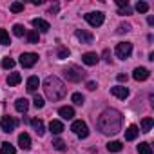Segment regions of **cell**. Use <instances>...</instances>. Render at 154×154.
I'll return each instance as SVG.
<instances>
[{"mask_svg":"<svg viewBox=\"0 0 154 154\" xmlns=\"http://www.w3.org/2000/svg\"><path fill=\"white\" fill-rule=\"evenodd\" d=\"M96 125H98L102 134H116V132H120V129H122V114H120V111L105 109L100 114Z\"/></svg>","mask_w":154,"mask_h":154,"instance_id":"obj_1","label":"cell"},{"mask_svg":"<svg viewBox=\"0 0 154 154\" xmlns=\"http://www.w3.org/2000/svg\"><path fill=\"white\" fill-rule=\"evenodd\" d=\"M44 93L51 102H58L65 96V84L58 76H47L44 80Z\"/></svg>","mask_w":154,"mask_h":154,"instance_id":"obj_2","label":"cell"},{"mask_svg":"<svg viewBox=\"0 0 154 154\" xmlns=\"http://www.w3.org/2000/svg\"><path fill=\"white\" fill-rule=\"evenodd\" d=\"M63 74H65V78L69 80V82H80L84 76H85V72L82 71V69H78L76 65H71V67H67L65 71H63Z\"/></svg>","mask_w":154,"mask_h":154,"instance_id":"obj_3","label":"cell"},{"mask_svg":"<svg viewBox=\"0 0 154 154\" xmlns=\"http://www.w3.org/2000/svg\"><path fill=\"white\" fill-rule=\"evenodd\" d=\"M71 131L78 136V138H87L89 136V129H87V123L85 122H82V120H74L72 122V125H71Z\"/></svg>","mask_w":154,"mask_h":154,"instance_id":"obj_4","label":"cell"},{"mask_svg":"<svg viewBox=\"0 0 154 154\" xmlns=\"http://www.w3.org/2000/svg\"><path fill=\"white\" fill-rule=\"evenodd\" d=\"M84 18H85V22L89 24V26H93V27H100L102 24H103V13L102 11H93V13H87V15H84Z\"/></svg>","mask_w":154,"mask_h":154,"instance_id":"obj_5","label":"cell"},{"mask_svg":"<svg viewBox=\"0 0 154 154\" xmlns=\"http://www.w3.org/2000/svg\"><path fill=\"white\" fill-rule=\"evenodd\" d=\"M116 56L118 58H122V60H125V58H129L131 56V53H132V44L131 42H120L118 45H116Z\"/></svg>","mask_w":154,"mask_h":154,"instance_id":"obj_6","label":"cell"},{"mask_svg":"<svg viewBox=\"0 0 154 154\" xmlns=\"http://www.w3.org/2000/svg\"><path fill=\"white\" fill-rule=\"evenodd\" d=\"M18 122L13 118V116H2V120H0V127H2L4 132H13L17 129Z\"/></svg>","mask_w":154,"mask_h":154,"instance_id":"obj_7","label":"cell"},{"mask_svg":"<svg viewBox=\"0 0 154 154\" xmlns=\"http://www.w3.org/2000/svg\"><path fill=\"white\" fill-rule=\"evenodd\" d=\"M36 62H38V54H36V53H24V54L20 56V63H22V67H26V69L33 67Z\"/></svg>","mask_w":154,"mask_h":154,"instance_id":"obj_8","label":"cell"},{"mask_svg":"<svg viewBox=\"0 0 154 154\" xmlns=\"http://www.w3.org/2000/svg\"><path fill=\"white\" fill-rule=\"evenodd\" d=\"M74 36L78 38L82 44H85V45H89V44H93V40H94V36L91 35V33H87V31H84V29H76L74 31Z\"/></svg>","mask_w":154,"mask_h":154,"instance_id":"obj_9","label":"cell"},{"mask_svg":"<svg viewBox=\"0 0 154 154\" xmlns=\"http://www.w3.org/2000/svg\"><path fill=\"white\" fill-rule=\"evenodd\" d=\"M149 76H150V72H149V69H145V67H136L134 72H132V78H134L136 82H145Z\"/></svg>","mask_w":154,"mask_h":154,"instance_id":"obj_10","label":"cell"},{"mask_svg":"<svg viewBox=\"0 0 154 154\" xmlns=\"http://www.w3.org/2000/svg\"><path fill=\"white\" fill-rule=\"evenodd\" d=\"M33 27H35V31L38 33H47L49 29H51V26H49V22H45L44 18H33Z\"/></svg>","mask_w":154,"mask_h":154,"instance_id":"obj_11","label":"cell"},{"mask_svg":"<svg viewBox=\"0 0 154 154\" xmlns=\"http://www.w3.org/2000/svg\"><path fill=\"white\" fill-rule=\"evenodd\" d=\"M111 94L116 96V98H120V100H125L129 96V89L123 87V85H116V87H111Z\"/></svg>","mask_w":154,"mask_h":154,"instance_id":"obj_12","label":"cell"},{"mask_svg":"<svg viewBox=\"0 0 154 154\" xmlns=\"http://www.w3.org/2000/svg\"><path fill=\"white\" fill-rule=\"evenodd\" d=\"M18 145H20L22 150H29V149H31V138H29L27 132L18 134Z\"/></svg>","mask_w":154,"mask_h":154,"instance_id":"obj_13","label":"cell"},{"mask_svg":"<svg viewBox=\"0 0 154 154\" xmlns=\"http://www.w3.org/2000/svg\"><path fill=\"white\" fill-rule=\"evenodd\" d=\"M98 54L96 53H84L82 54V62L85 63V65H96L98 63Z\"/></svg>","mask_w":154,"mask_h":154,"instance_id":"obj_14","label":"cell"},{"mask_svg":"<svg viewBox=\"0 0 154 154\" xmlns=\"http://www.w3.org/2000/svg\"><path fill=\"white\" fill-rule=\"evenodd\" d=\"M138 134H140L138 125H129V127H127V131H125V140H127V141H132V140H136V138H138Z\"/></svg>","mask_w":154,"mask_h":154,"instance_id":"obj_15","label":"cell"},{"mask_svg":"<svg viewBox=\"0 0 154 154\" xmlns=\"http://www.w3.org/2000/svg\"><path fill=\"white\" fill-rule=\"evenodd\" d=\"M49 131H51L53 134H62V132H63V123H62L60 120H51Z\"/></svg>","mask_w":154,"mask_h":154,"instance_id":"obj_16","label":"cell"},{"mask_svg":"<svg viewBox=\"0 0 154 154\" xmlns=\"http://www.w3.org/2000/svg\"><path fill=\"white\" fill-rule=\"evenodd\" d=\"M58 114L62 116V120H72L74 109H72V107H60V109H58Z\"/></svg>","mask_w":154,"mask_h":154,"instance_id":"obj_17","label":"cell"},{"mask_svg":"<svg viewBox=\"0 0 154 154\" xmlns=\"http://www.w3.org/2000/svg\"><path fill=\"white\" fill-rule=\"evenodd\" d=\"M29 123L33 125V129H35V132H36L38 136H42V134L45 132V129H44V122H42V120H38V118H33Z\"/></svg>","mask_w":154,"mask_h":154,"instance_id":"obj_18","label":"cell"},{"mask_svg":"<svg viewBox=\"0 0 154 154\" xmlns=\"http://www.w3.org/2000/svg\"><path fill=\"white\" fill-rule=\"evenodd\" d=\"M15 109H17L18 112H27V109H29V102H27L26 98H18V100L15 102Z\"/></svg>","mask_w":154,"mask_h":154,"instance_id":"obj_19","label":"cell"},{"mask_svg":"<svg viewBox=\"0 0 154 154\" xmlns=\"http://www.w3.org/2000/svg\"><path fill=\"white\" fill-rule=\"evenodd\" d=\"M38 85H40L38 76H29V80H27V91H29V93H36Z\"/></svg>","mask_w":154,"mask_h":154,"instance_id":"obj_20","label":"cell"},{"mask_svg":"<svg viewBox=\"0 0 154 154\" xmlns=\"http://www.w3.org/2000/svg\"><path fill=\"white\" fill-rule=\"evenodd\" d=\"M20 82H22V76H20V72H9V76H8V85L15 87V85H18Z\"/></svg>","mask_w":154,"mask_h":154,"instance_id":"obj_21","label":"cell"},{"mask_svg":"<svg viewBox=\"0 0 154 154\" xmlns=\"http://www.w3.org/2000/svg\"><path fill=\"white\" fill-rule=\"evenodd\" d=\"M152 125H154V120H152V118H143V120H141V129H140V132H149V131L152 129Z\"/></svg>","mask_w":154,"mask_h":154,"instance_id":"obj_22","label":"cell"},{"mask_svg":"<svg viewBox=\"0 0 154 154\" xmlns=\"http://www.w3.org/2000/svg\"><path fill=\"white\" fill-rule=\"evenodd\" d=\"M123 149V143L122 141H109L107 143V150L109 152H120Z\"/></svg>","mask_w":154,"mask_h":154,"instance_id":"obj_23","label":"cell"},{"mask_svg":"<svg viewBox=\"0 0 154 154\" xmlns=\"http://www.w3.org/2000/svg\"><path fill=\"white\" fill-rule=\"evenodd\" d=\"M15 152H17V149L11 143H8V141H4L2 147H0V154H15Z\"/></svg>","mask_w":154,"mask_h":154,"instance_id":"obj_24","label":"cell"},{"mask_svg":"<svg viewBox=\"0 0 154 154\" xmlns=\"http://www.w3.org/2000/svg\"><path fill=\"white\" fill-rule=\"evenodd\" d=\"M138 152H140V154H152V147H150V143H147V141L140 143V145H138Z\"/></svg>","mask_w":154,"mask_h":154,"instance_id":"obj_25","label":"cell"},{"mask_svg":"<svg viewBox=\"0 0 154 154\" xmlns=\"http://www.w3.org/2000/svg\"><path fill=\"white\" fill-rule=\"evenodd\" d=\"M0 44H2V45H9V44H11L9 35H8L6 29H0Z\"/></svg>","mask_w":154,"mask_h":154,"instance_id":"obj_26","label":"cell"},{"mask_svg":"<svg viewBox=\"0 0 154 154\" xmlns=\"http://www.w3.org/2000/svg\"><path fill=\"white\" fill-rule=\"evenodd\" d=\"M26 35H27V42H29V44H38V33H36L35 29L27 31Z\"/></svg>","mask_w":154,"mask_h":154,"instance_id":"obj_27","label":"cell"},{"mask_svg":"<svg viewBox=\"0 0 154 154\" xmlns=\"http://www.w3.org/2000/svg\"><path fill=\"white\" fill-rule=\"evenodd\" d=\"M51 145H53L56 150H65V149H67V147H65V143H63V140H60V138H54Z\"/></svg>","mask_w":154,"mask_h":154,"instance_id":"obj_28","label":"cell"},{"mask_svg":"<svg viewBox=\"0 0 154 154\" xmlns=\"http://www.w3.org/2000/svg\"><path fill=\"white\" fill-rule=\"evenodd\" d=\"M13 33H15V36H24V35H26V29H24V26L15 24V26H13Z\"/></svg>","mask_w":154,"mask_h":154,"instance_id":"obj_29","label":"cell"},{"mask_svg":"<svg viewBox=\"0 0 154 154\" xmlns=\"http://www.w3.org/2000/svg\"><path fill=\"white\" fill-rule=\"evenodd\" d=\"M84 102H85V100H84V96H82L80 93H74V94H72V103H74V105H84Z\"/></svg>","mask_w":154,"mask_h":154,"instance_id":"obj_30","label":"cell"},{"mask_svg":"<svg viewBox=\"0 0 154 154\" xmlns=\"http://www.w3.org/2000/svg\"><path fill=\"white\" fill-rule=\"evenodd\" d=\"M67 56H69V49L63 47V45H60V47H58V58H60V60H65Z\"/></svg>","mask_w":154,"mask_h":154,"instance_id":"obj_31","label":"cell"},{"mask_svg":"<svg viewBox=\"0 0 154 154\" xmlns=\"http://www.w3.org/2000/svg\"><path fill=\"white\" fill-rule=\"evenodd\" d=\"M33 105H35L36 109H42V107L45 105V102H44V98H42V96H38V94H36V96L33 98Z\"/></svg>","mask_w":154,"mask_h":154,"instance_id":"obj_32","label":"cell"},{"mask_svg":"<svg viewBox=\"0 0 154 154\" xmlns=\"http://www.w3.org/2000/svg\"><path fill=\"white\" fill-rule=\"evenodd\" d=\"M136 11L138 13H147L149 11V4L147 2H138L136 4Z\"/></svg>","mask_w":154,"mask_h":154,"instance_id":"obj_33","label":"cell"},{"mask_svg":"<svg viewBox=\"0 0 154 154\" xmlns=\"http://www.w3.org/2000/svg\"><path fill=\"white\" fill-rule=\"evenodd\" d=\"M24 11V4L22 2H13L11 4V13H20Z\"/></svg>","mask_w":154,"mask_h":154,"instance_id":"obj_34","label":"cell"},{"mask_svg":"<svg viewBox=\"0 0 154 154\" xmlns=\"http://www.w3.org/2000/svg\"><path fill=\"white\" fill-rule=\"evenodd\" d=\"M2 67L4 69H13L15 67V60L13 58H4L2 60Z\"/></svg>","mask_w":154,"mask_h":154,"instance_id":"obj_35","label":"cell"},{"mask_svg":"<svg viewBox=\"0 0 154 154\" xmlns=\"http://www.w3.org/2000/svg\"><path fill=\"white\" fill-rule=\"evenodd\" d=\"M116 6H118L120 9H123V8H129V0H116Z\"/></svg>","mask_w":154,"mask_h":154,"instance_id":"obj_36","label":"cell"},{"mask_svg":"<svg viewBox=\"0 0 154 154\" xmlns=\"http://www.w3.org/2000/svg\"><path fill=\"white\" fill-rule=\"evenodd\" d=\"M131 31V26L129 24H122L120 27H118V33H129Z\"/></svg>","mask_w":154,"mask_h":154,"instance_id":"obj_37","label":"cell"},{"mask_svg":"<svg viewBox=\"0 0 154 154\" xmlns=\"http://www.w3.org/2000/svg\"><path fill=\"white\" fill-rule=\"evenodd\" d=\"M131 13H132V9H131V8H123V9H120V11H118V15H131Z\"/></svg>","mask_w":154,"mask_h":154,"instance_id":"obj_38","label":"cell"},{"mask_svg":"<svg viewBox=\"0 0 154 154\" xmlns=\"http://www.w3.org/2000/svg\"><path fill=\"white\" fill-rule=\"evenodd\" d=\"M103 58H105V62H107V63H111V53H109V49H105V51H103Z\"/></svg>","mask_w":154,"mask_h":154,"instance_id":"obj_39","label":"cell"},{"mask_svg":"<svg viewBox=\"0 0 154 154\" xmlns=\"http://www.w3.org/2000/svg\"><path fill=\"white\" fill-rule=\"evenodd\" d=\"M96 87H98V85H96V82H87V89H89V91H94Z\"/></svg>","mask_w":154,"mask_h":154,"instance_id":"obj_40","label":"cell"},{"mask_svg":"<svg viewBox=\"0 0 154 154\" xmlns=\"http://www.w3.org/2000/svg\"><path fill=\"white\" fill-rule=\"evenodd\" d=\"M116 80H118V82H127V74H118Z\"/></svg>","mask_w":154,"mask_h":154,"instance_id":"obj_41","label":"cell"},{"mask_svg":"<svg viewBox=\"0 0 154 154\" xmlns=\"http://www.w3.org/2000/svg\"><path fill=\"white\" fill-rule=\"evenodd\" d=\"M58 9H60V6H58V4H53V6L49 8V11H51V13H58Z\"/></svg>","mask_w":154,"mask_h":154,"instance_id":"obj_42","label":"cell"},{"mask_svg":"<svg viewBox=\"0 0 154 154\" xmlns=\"http://www.w3.org/2000/svg\"><path fill=\"white\" fill-rule=\"evenodd\" d=\"M147 22H149V24L152 26V24H154V17H149V18H147Z\"/></svg>","mask_w":154,"mask_h":154,"instance_id":"obj_43","label":"cell"}]
</instances>
